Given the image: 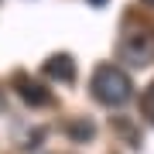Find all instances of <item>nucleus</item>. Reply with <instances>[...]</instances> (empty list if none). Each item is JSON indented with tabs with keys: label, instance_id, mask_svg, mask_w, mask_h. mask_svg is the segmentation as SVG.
Segmentation results:
<instances>
[{
	"label": "nucleus",
	"instance_id": "obj_4",
	"mask_svg": "<svg viewBox=\"0 0 154 154\" xmlns=\"http://www.w3.org/2000/svg\"><path fill=\"white\" fill-rule=\"evenodd\" d=\"M45 75L58 79V82H72L75 79V62H72V55H51L45 62Z\"/></svg>",
	"mask_w": 154,
	"mask_h": 154
},
{
	"label": "nucleus",
	"instance_id": "obj_1",
	"mask_svg": "<svg viewBox=\"0 0 154 154\" xmlns=\"http://www.w3.org/2000/svg\"><path fill=\"white\" fill-rule=\"evenodd\" d=\"M89 89H93V96H96L103 106H127L130 96H134L130 75H127L123 69H116V65H99V69L93 72Z\"/></svg>",
	"mask_w": 154,
	"mask_h": 154
},
{
	"label": "nucleus",
	"instance_id": "obj_8",
	"mask_svg": "<svg viewBox=\"0 0 154 154\" xmlns=\"http://www.w3.org/2000/svg\"><path fill=\"white\" fill-rule=\"evenodd\" d=\"M144 4H154V0H144Z\"/></svg>",
	"mask_w": 154,
	"mask_h": 154
},
{
	"label": "nucleus",
	"instance_id": "obj_6",
	"mask_svg": "<svg viewBox=\"0 0 154 154\" xmlns=\"http://www.w3.org/2000/svg\"><path fill=\"white\" fill-rule=\"evenodd\" d=\"M140 113H144V116H147V120L154 123V82L144 89V96H140Z\"/></svg>",
	"mask_w": 154,
	"mask_h": 154
},
{
	"label": "nucleus",
	"instance_id": "obj_5",
	"mask_svg": "<svg viewBox=\"0 0 154 154\" xmlns=\"http://www.w3.org/2000/svg\"><path fill=\"white\" fill-rule=\"evenodd\" d=\"M69 134H72V137H75V140H89V137H93V134H96V127L89 123V120H75V123L69 127Z\"/></svg>",
	"mask_w": 154,
	"mask_h": 154
},
{
	"label": "nucleus",
	"instance_id": "obj_2",
	"mask_svg": "<svg viewBox=\"0 0 154 154\" xmlns=\"http://www.w3.org/2000/svg\"><path fill=\"white\" fill-rule=\"evenodd\" d=\"M120 62L134 69H144L154 62V28H137L120 38Z\"/></svg>",
	"mask_w": 154,
	"mask_h": 154
},
{
	"label": "nucleus",
	"instance_id": "obj_7",
	"mask_svg": "<svg viewBox=\"0 0 154 154\" xmlns=\"http://www.w3.org/2000/svg\"><path fill=\"white\" fill-rule=\"evenodd\" d=\"M89 4H93V7H103V4H106V0H89Z\"/></svg>",
	"mask_w": 154,
	"mask_h": 154
},
{
	"label": "nucleus",
	"instance_id": "obj_3",
	"mask_svg": "<svg viewBox=\"0 0 154 154\" xmlns=\"http://www.w3.org/2000/svg\"><path fill=\"white\" fill-rule=\"evenodd\" d=\"M14 89H17V96H21L28 106H48V103H51V93H48L41 82H34L31 75H24V72L14 75Z\"/></svg>",
	"mask_w": 154,
	"mask_h": 154
}]
</instances>
